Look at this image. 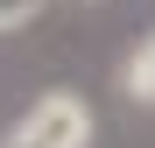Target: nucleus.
I'll return each mask as SVG.
<instances>
[{"label":"nucleus","instance_id":"nucleus-1","mask_svg":"<svg viewBox=\"0 0 155 148\" xmlns=\"http://www.w3.org/2000/svg\"><path fill=\"white\" fill-rule=\"evenodd\" d=\"M92 134H99L92 99L71 92V85H49L42 99H28V106L7 120L0 148H92Z\"/></svg>","mask_w":155,"mask_h":148},{"label":"nucleus","instance_id":"nucleus-2","mask_svg":"<svg viewBox=\"0 0 155 148\" xmlns=\"http://www.w3.org/2000/svg\"><path fill=\"white\" fill-rule=\"evenodd\" d=\"M120 92L134 99V106H155V28L120 57Z\"/></svg>","mask_w":155,"mask_h":148},{"label":"nucleus","instance_id":"nucleus-3","mask_svg":"<svg viewBox=\"0 0 155 148\" xmlns=\"http://www.w3.org/2000/svg\"><path fill=\"white\" fill-rule=\"evenodd\" d=\"M49 7V0H0V35H14V28H28V21Z\"/></svg>","mask_w":155,"mask_h":148},{"label":"nucleus","instance_id":"nucleus-4","mask_svg":"<svg viewBox=\"0 0 155 148\" xmlns=\"http://www.w3.org/2000/svg\"><path fill=\"white\" fill-rule=\"evenodd\" d=\"M71 7H106V0H71Z\"/></svg>","mask_w":155,"mask_h":148}]
</instances>
